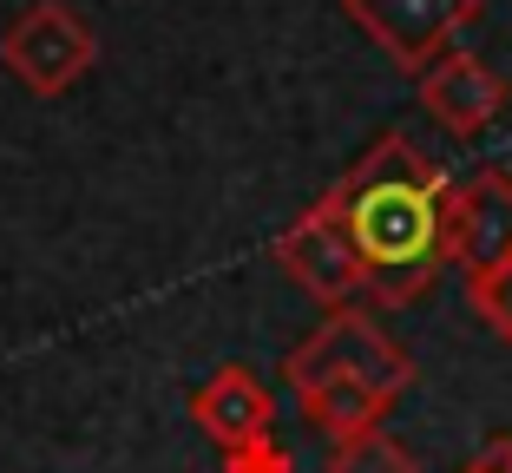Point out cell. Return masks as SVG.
Wrapping results in <instances>:
<instances>
[{
    "label": "cell",
    "mask_w": 512,
    "mask_h": 473,
    "mask_svg": "<svg viewBox=\"0 0 512 473\" xmlns=\"http://www.w3.org/2000/svg\"><path fill=\"white\" fill-rule=\"evenodd\" d=\"M283 382L289 388H302V382H355V388H375L381 401H394V395L414 388V362L381 336L362 309H329V322H322L316 336L302 342V349H289Z\"/></svg>",
    "instance_id": "obj_3"
},
{
    "label": "cell",
    "mask_w": 512,
    "mask_h": 473,
    "mask_svg": "<svg viewBox=\"0 0 512 473\" xmlns=\"http://www.w3.org/2000/svg\"><path fill=\"white\" fill-rule=\"evenodd\" d=\"M0 66L40 99H60L99 66V33L79 20L66 0H27L7 27H0Z\"/></svg>",
    "instance_id": "obj_2"
},
{
    "label": "cell",
    "mask_w": 512,
    "mask_h": 473,
    "mask_svg": "<svg viewBox=\"0 0 512 473\" xmlns=\"http://www.w3.org/2000/svg\"><path fill=\"white\" fill-rule=\"evenodd\" d=\"M460 473H512V441H486Z\"/></svg>",
    "instance_id": "obj_12"
},
{
    "label": "cell",
    "mask_w": 512,
    "mask_h": 473,
    "mask_svg": "<svg viewBox=\"0 0 512 473\" xmlns=\"http://www.w3.org/2000/svg\"><path fill=\"white\" fill-rule=\"evenodd\" d=\"M348 244L362 257V290L388 309L421 303L447 270V204L453 178L407 132H381L342 178L329 184Z\"/></svg>",
    "instance_id": "obj_1"
},
{
    "label": "cell",
    "mask_w": 512,
    "mask_h": 473,
    "mask_svg": "<svg viewBox=\"0 0 512 473\" xmlns=\"http://www.w3.org/2000/svg\"><path fill=\"white\" fill-rule=\"evenodd\" d=\"M322 473H421V460L394 434L368 428V434H348V441H329V467Z\"/></svg>",
    "instance_id": "obj_9"
},
{
    "label": "cell",
    "mask_w": 512,
    "mask_h": 473,
    "mask_svg": "<svg viewBox=\"0 0 512 473\" xmlns=\"http://www.w3.org/2000/svg\"><path fill=\"white\" fill-rule=\"evenodd\" d=\"M224 473H296V460H289V447L276 441V434H263V441H250V447H230Z\"/></svg>",
    "instance_id": "obj_11"
},
{
    "label": "cell",
    "mask_w": 512,
    "mask_h": 473,
    "mask_svg": "<svg viewBox=\"0 0 512 473\" xmlns=\"http://www.w3.org/2000/svg\"><path fill=\"white\" fill-rule=\"evenodd\" d=\"M191 421L230 454V447H250V441H263V434H276V395L256 382L250 368L230 362L191 395Z\"/></svg>",
    "instance_id": "obj_8"
},
{
    "label": "cell",
    "mask_w": 512,
    "mask_h": 473,
    "mask_svg": "<svg viewBox=\"0 0 512 473\" xmlns=\"http://www.w3.org/2000/svg\"><path fill=\"white\" fill-rule=\"evenodd\" d=\"M276 263H283V276L296 283V290H309L329 309H355V296H368L362 290V257H355V244H348L329 191H322L296 224L276 230Z\"/></svg>",
    "instance_id": "obj_4"
},
{
    "label": "cell",
    "mask_w": 512,
    "mask_h": 473,
    "mask_svg": "<svg viewBox=\"0 0 512 473\" xmlns=\"http://www.w3.org/2000/svg\"><path fill=\"white\" fill-rule=\"evenodd\" d=\"M414 92H421L427 119L453 138H480L486 125L506 112V79H499L480 53H460V46H447L440 60H427L421 73H414Z\"/></svg>",
    "instance_id": "obj_6"
},
{
    "label": "cell",
    "mask_w": 512,
    "mask_h": 473,
    "mask_svg": "<svg viewBox=\"0 0 512 473\" xmlns=\"http://www.w3.org/2000/svg\"><path fill=\"white\" fill-rule=\"evenodd\" d=\"M486 0H342V14L388 53L401 73H421L453 46V33H467L480 20Z\"/></svg>",
    "instance_id": "obj_5"
},
{
    "label": "cell",
    "mask_w": 512,
    "mask_h": 473,
    "mask_svg": "<svg viewBox=\"0 0 512 473\" xmlns=\"http://www.w3.org/2000/svg\"><path fill=\"white\" fill-rule=\"evenodd\" d=\"M467 303L486 316V329H493L499 342H512V257L486 263L480 276H467Z\"/></svg>",
    "instance_id": "obj_10"
},
{
    "label": "cell",
    "mask_w": 512,
    "mask_h": 473,
    "mask_svg": "<svg viewBox=\"0 0 512 473\" xmlns=\"http://www.w3.org/2000/svg\"><path fill=\"white\" fill-rule=\"evenodd\" d=\"M512 257V171L486 165L467 184H453L447 204V263L480 276L486 263Z\"/></svg>",
    "instance_id": "obj_7"
}]
</instances>
